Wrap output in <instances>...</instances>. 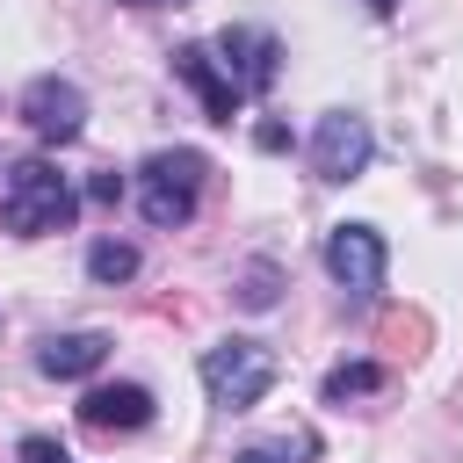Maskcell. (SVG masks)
Returning a JSON list of instances; mask_svg holds the SVG:
<instances>
[{
	"mask_svg": "<svg viewBox=\"0 0 463 463\" xmlns=\"http://www.w3.org/2000/svg\"><path fill=\"white\" fill-rule=\"evenodd\" d=\"M80 217V195L65 188V174L51 159H14L7 166V188H0V224L14 239H43V232H65Z\"/></svg>",
	"mask_w": 463,
	"mask_h": 463,
	"instance_id": "6da1fadb",
	"label": "cell"
},
{
	"mask_svg": "<svg viewBox=\"0 0 463 463\" xmlns=\"http://www.w3.org/2000/svg\"><path fill=\"white\" fill-rule=\"evenodd\" d=\"M203 174H210V159L188 152V145L152 152V159L137 166V210H145V224H159V232L188 224V217H195V195H203Z\"/></svg>",
	"mask_w": 463,
	"mask_h": 463,
	"instance_id": "7a4b0ae2",
	"label": "cell"
},
{
	"mask_svg": "<svg viewBox=\"0 0 463 463\" xmlns=\"http://www.w3.org/2000/svg\"><path fill=\"white\" fill-rule=\"evenodd\" d=\"M268 383H275V354L260 340H217V347H203V391H210L217 412L260 405Z\"/></svg>",
	"mask_w": 463,
	"mask_h": 463,
	"instance_id": "3957f363",
	"label": "cell"
},
{
	"mask_svg": "<svg viewBox=\"0 0 463 463\" xmlns=\"http://www.w3.org/2000/svg\"><path fill=\"white\" fill-rule=\"evenodd\" d=\"M369 152H376V137H369V123H362L354 109H326V116H318V130H311V174H318V181H354V174H369Z\"/></svg>",
	"mask_w": 463,
	"mask_h": 463,
	"instance_id": "277c9868",
	"label": "cell"
},
{
	"mask_svg": "<svg viewBox=\"0 0 463 463\" xmlns=\"http://www.w3.org/2000/svg\"><path fill=\"white\" fill-rule=\"evenodd\" d=\"M22 123H29L43 145H72V137L87 130V94H80L72 80H58V72H36V80L22 87Z\"/></svg>",
	"mask_w": 463,
	"mask_h": 463,
	"instance_id": "5b68a950",
	"label": "cell"
},
{
	"mask_svg": "<svg viewBox=\"0 0 463 463\" xmlns=\"http://www.w3.org/2000/svg\"><path fill=\"white\" fill-rule=\"evenodd\" d=\"M326 275L347 297H376L383 289V239H376V224H333L326 232Z\"/></svg>",
	"mask_w": 463,
	"mask_h": 463,
	"instance_id": "8992f818",
	"label": "cell"
},
{
	"mask_svg": "<svg viewBox=\"0 0 463 463\" xmlns=\"http://www.w3.org/2000/svg\"><path fill=\"white\" fill-rule=\"evenodd\" d=\"M174 80H188V87H195V101H203V116H210V123H232V116L246 109V87L217 65V51H210V43H174Z\"/></svg>",
	"mask_w": 463,
	"mask_h": 463,
	"instance_id": "52a82bcc",
	"label": "cell"
},
{
	"mask_svg": "<svg viewBox=\"0 0 463 463\" xmlns=\"http://www.w3.org/2000/svg\"><path fill=\"white\" fill-rule=\"evenodd\" d=\"M217 51H224V72H232L246 94H268L275 72H282V43H275L268 29H224Z\"/></svg>",
	"mask_w": 463,
	"mask_h": 463,
	"instance_id": "ba28073f",
	"label": "cell"
},
{
	"mask_svg": "<svg viewBox=\"0 0 463 463\" xmlns=\"http://www.w3.org/2000/svg\"><path fill=\"white\" fill-rule=\"evenodd\" d=\"M145 420H152V391L145 383H94L80 398V427H94V434H137Z\"/></svg>",
	"mask_w": 463,
	"mask_h": 463,
	"instance_id": "9c48e42d",
	"label": "cell"
},
{
	"mask_svg": "<svg viewBox=\"0 0 463 463\" xmlns=\"http://www.w3.org/2000/svg\"><path fill=\"white\" fill-rule=\"evenodd\" d=\"M101 362H109V333H51L36 347V369L43 376H87Z\"/></svg>",
	"mask_w": 463,
	"mask_h": 463,
	"instance_id": "30bf717a",
	"label": "cell"
},
{
	"mask_svg": "<svg viewBox=\"0 0 463 463\" xmlns=\"http://www.w3.org/2000/svg\"><path fill=\"white\" fill-rule=\"evenodd\" d=\"M369 391H383V369H376V362H340V369H326V383H318L326 405H347V398H369Z\"/></svg>",
	"mask_w": 463,
	"mask_h": 463,
	"instance_id": "8fae6325",
	"label": "cell"
},
{
	"mask_svg": "<svg viewBox=\"0 0 463 463\" xmlns=\"http://www.w3.org/2000/svg\"><path fill=\"white\" fill-rule=\"evenodd\" d=\"M87 275L94 282H130L137 275V246L130 239H94L87 246Z\"/></svg>",
	"mask_w": 463,
	"mask_h": 463,
	"instance_id": "7c38bea8",
	"label": "cell"
},
{
	"mask_svg": "<svg viewBox=\"0 0 463 463\" xmlns=\"http://www.w3.org/2000/svg\"><path fill=\"white\" fill-rule=\"evenodd\" d=\"M304 449H311V441H297V449H289V441H260V449H239V463H297Z\"/></svg>",
	"mask_w": 463,
	"mask_h": 463,
	"instance_id": "4fadbf2b",
	"label": "cell"
},
{
	"mask_svg": "<svg viewBox=\"0 0 463 463\" xmlns=\"http://www.w3.org/2000/svg\"><path fill=\"white\" fill-rule=\"evenodd\" d=\"M14 456H22V463H72V456H65L51 434H22V449H14Z\"/></svg>",
	"mask_w": 463,
	"mask_h": 463,
	"instance_id": "5bb4252c",
	"label": "cell"
},
{
	"mask_svg": "<svg viewBox=\"0 0 463 463\" xmlns=\"http://www.w3.org/2000/svg\"><path fill=\"white\" fill-rule=\"evenodd\" d=\"M239 297H246V304H253V311H260V304H275V268H253V275H246V289H239Z\"/></svg>",
	"mask_w": 463,
	"mask_h": 463,
	"instance_id": "9a60e30c",
	"label": "cell"
},
{
	"mask_svg": "<svg viewBox=\"0 0 463 463\" xmlns=\"http://www.w3.org/2000/svg\"><path fill=\"white\" fill-rule=\"evenodd\" d=\"M87 195H94V203H116V195H123V174H116V166H101V174L87 181Z\"/></svg>",
	"mask_w": 463,
	"mask_h": 463,
	"instance_id": "2e32d148",
	"label": "cell"
},
{
	"mask_svg": "<svg viewBox=\"0 0 463 463\" xmlns=\"http://www.w3.org/2000/svg\"><path fill=\"white\" fill-rule=\"evenodd\" d=\"M369 14H398V0H369Z\"/></svg>",
	"mask_w": 463,
	"mask_h": 463,
	"instance_id": "e0dca14e",
	"label": "cell"
},
{
	"mask_svg": "<svg viewBox=\"0 0 463 463\" xmlns=\"http://www.w3.org/2000/svg\"><path fill=\"white\" fill-rule=\"evenodd\" d=\"M123 7H159V0H123Z\"/></svg>",
	"mask_w": 463,
	"mask_h": 463,
	"instance_id": "ac0fdd59",
	"label": "cell"
}]
</instances>
